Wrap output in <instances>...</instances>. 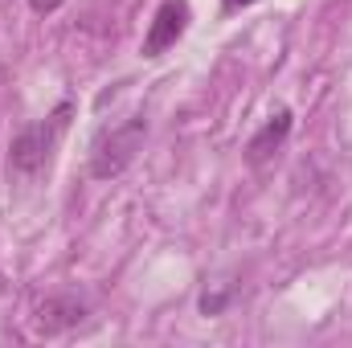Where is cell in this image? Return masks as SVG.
I'll use <instances>...</instances> for the list:
<instances>
[{
    "label": "cell",
    "mask_w": 352,
    "mask_h": 348,
    "mask_svg": "<svg viewBox=\"0 0 352 348\" xmlns=\"http://www.w3.org/2000/svg\"><path fill=\"white\" fill-rule=\"evenodd\" d=\"M70 111H74V107L62 102L54 115H45V119L21 127V131L12 135V144H8V164H12V173L37 176L45 164H50V156H54V148H58L66 123H70Z\"/></svg>",
    "instance_id": "cell-1"
},
{
    "label": "cell",
    "mask_w": 352,
    "mask_h": 348,
    "mask_svg": "<svg viewBox=\"0 0 352 348\" xmlns=\"http://www.w3.org/2000/svg\"><path fill=\"white\" fill-rule=\"evenodd\" d=\"M144 135H148V119L144 115H127L123 123L107 127L94 148H90V176L94 180H115L131 168V160L140 156L144 148Z\"/></svg>",
    "instance_id": "cell-2"
},
{
    "label": "cell",
    "mask_w": 352,
    "mask_h": 348,
    "mask_svg": "<svg viewBox=\"0 0 352 348\" xmlns=\"http://www.w3.org/2000/svg\"><path fill=\"white\" fill-rule=\"evenodd\" d=\"M188 21H192L188 0H164V4L156 8L152 25H148V33H144V58H160L164 50H173L176 41L184 37Z\"/></svg>",
    "instance_id": "cell-3"
},
{
    "label": "cell",
    "mask_w": 352,
    "mask_h": 348,
    "mask_svg": "<svg viewBox=\"0 0 352 348\" xmlns=\"http://www.w3.org/2000/svg\"><path fill=\"white\" fill-rule=\"evenodd\" d=\"M90 316V307L78 299V295H45L37 307H33V328L41 332V336H58V332H70V328H78L82 320Z\"/></svg>",
    "instance_id": "cell-4"
},
{
    "label": "cell",
    "mask_w": 352,
    "mask_h": 348,
    "mask_svg": "<svg viewBox=\"0 0 352 348\" xmlns=\"http://www.w3.org/2000/svg\"><path fill=\"white\" fill-rule=\"evenodd\" d=\"M291 123H295V115L287 111V107H278L270 119H266L263 127L250 135V144H246V160L250 164H263V160H270L283 144H287V135H291Z\"/></svg>",
    "instance_id": "cell-5"
},
{
    "label": "cell",
    "mask_w": 352,
    "mask_h": 348,
    "mask_svg": "<svg viewBox=\"0 0 352 348\" xmlns=\"http://www.w3.org/2000/svg\"><path fill=\"white\" fill-rule=\"evenodd\" d=\"M58 4H62V0H29V8H33V12H54Z\"/></svg>",
    "instance_id": "cell-6"
},
{
    "label": "cell",
    "mask_w": 352,
    "mask_h": 348,
    "mask_svg": "<svg viewBox=\"0 0 352 348\" xmlns=\"http://www.w3.org/2000/svg\"><path fill=\"white\" fill-rule=\"evenodd\" d=\"M258 0H221V12H238V8H250Z\"/></svg>",
    "instance_id": "cell-7"
}]
</instances>
